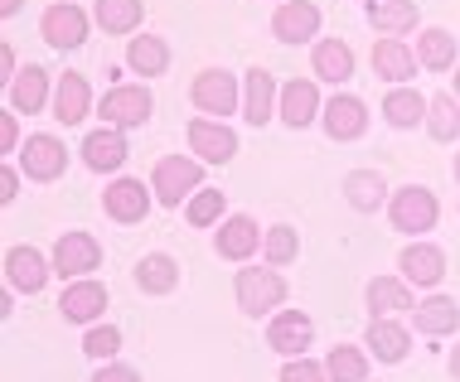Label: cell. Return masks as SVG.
Returning <instances> with one entry per match:
<instances>
[{
    "label": "cell",
    "instance_id": "9a60e30c",
    "mask_svg": "<svg viewBox=\"0 0 460 382\" xmlns=\"http://www.w3.org/2000/svg\"><path fill=\"white\" fill-rule=\"evenodd\" d=\"M397 266H402V276L412 281V286H437L446 276V252L431 247V242H412V247H402Z\"/></svg>",
    "mask_w": 460,
    "mask_h": 382
},
{
    "label": "cell",
    "instance_id": "603a6c76",
    "mask_svg": "<svg viewBox=\"0 0 460 382\" xmlns=\"http://www.w3.org/2000/svg\"><path fill=\"white\" fill-rule=\"evenodd\" d=\"M257 242H262L257 223L238 213V218H228V223L218 228V242H214V247H218V256H228V262H247V256L257 252Z\"/></svg>",
    "mask_w": 460,
    "mask_h": 382
},
{
    "label": "cell",
    "instance_id": "5bb4252c",
    "mask_svg": "<svg viewBox=\"0 0 460 382\" xmlns=\"http://www.w3.org/2000/svg\"><path fill=\"white\" fill-rule=\"evenodd\" d=\"M49 266L44 262V252H34V247H10L5 252V281L15 291H30V295H40L44 291V281H49Z\"/></svg>",
    "mask_w": 460,
    "mask_h": 382
},
{
    "label": "cell",
    "instance_id": "d4e9b609",
    "mask_svg": "<svg viewBox=\"0 0 460 382\" xmlns=\"http://www.w3.org/2000/svg\"><path fill=\"white\" fill-rule=\"evenodd\" d=\"M44 102H49V73L40 64H30L24 73H15V82H10V107L34 117Z\"/></svg>",
    "mask_w": 460,
    "mask_h": 382
},
{
    "label": "cell",
    "instance_id": "ee69618b",
    "mask_svg": "<svg viewBox=\"0 0 460 382\" xmlns=\"http://www.w3.org/2000/svg\"><path fill=\"white\" fill-rule=\"evenodd\" d=\"M0 73H5V78L15 73V54H10V44H0ZM10 82H15V78H10Z\"/></svg>",
    "mask_w": 460,
    "mask_h": 382
},
{
    "label": "cell",
    "instance_id": "7c38bea8",
    "mask_svg": "<svg viewBox=\"0 0 460 382\" xmlns=\"http://www.w3.org/2000/svg\"><path fill=\"white\" fill-rule=\"evenodd\" d=\"M44 39L54 48H78L83 39H88V15H83L73 0H64V5H49L44 10Z\"/></svg>",
    "mask_w": 460,
    "mask_h": 382
},
{
    "label": "cell",
    "instance_id": "f6af8a7d",
    "mask_svg": "<svg viewBox=\"0 0 460 382\" xmlns=\"http://www.w3.org/2000/svg\"><path fill=\"white\" fill-rule=\"evenodd\" d=\"M451 378L460 382V343H456V353H451Z\"/></svg>",
    "mask_w": 460,
    "mask_h": 382
},
{
    "label": "cell",
    "instance_id": "5b68a950",
    "mask_svg": "<svg viewBox=\"0 0 460 382\" xmlns=\"http://www.w3.org/2000/svg\"><path fill=\"white\" fill-rule=\"evenodd\" d=\"M281 300H286V281L277 271H262V266L238 271V305L247 315H267V310H277Z\"/></svg>",
    "mask_w": 460,
    "mask_h": 382
},
{
    "label": "cell",
    "instance_id": "c3c4849f",
    "mask_svg": "<svg viewBox=\"0 0 460 382\" xmlns=\"http://www.w3.org/2000/svg\"><path fill=\"white\" fill-rule=\"evenodd\" d=\"M456 179H460V155H456Z\"/></svg>",
    "mask_w": 460,
    "mask_h": 382
},
{
    "label": "cell",
    "instance_id": "8fae6325",
    "mask_svg": "<svg viewBox=\"0 0 460 382\" xmlns=\"http://www.w3.org/2000/svg\"><path fill=\"white\" fill-rule=\"evenodd\" d=\"M277 102H281V92H277V78H271L267 68H247V78H243V112L252 126H267L271 112H277Z\"/></svg>",
    "mask_w": 460,
    "mask_h": 382
},
{
    "label": "cell",
    "instance_id": "ba28073f",
    "mask_svg": "<svg viewBox=\"0 0 460 382\" xmlns=\"http://www.w3.org/2000/svg\"><path fill=\"white\" fill-rule=\"evenodd\" d=\"M20 165L30 179H58L68 169V151H64L58 135H30L24 151H20Z\"/></svg>",
    "mask_w": 460,
    "mask_h": 382
},
{
    "label": "cell",
    "instance_id": "9c48e42d",
    "mask_svg": "<svg viewBox=\"0 0 460 382\" xmlns=\"http://www.w3.org/2000/svg\"><path fill=\"white\" fill-rule=\"evenodd\" d=\"M310 339H315V325H310L305 310H281L267 329V343L277 353H286V359H301V353L310 349Z\"/></svg>",
    "mask_w": 460,
    "mask_h": 382
},
{
    "label": "cell",
    "instance_id": "60d3db41",
    "mask_svg": "<svg viewBox=\"0 0 460 382\" xmlns=\"http://www.w3.org/2000/svg\"><path fill=\"white\" fill-rule=\"evenodd\" d=\"M93 382H141V373H136V368H127V363H107Z\"/></svg>",
    "mask_w": 460,
    "mask_h": 382
},
{
    "label": "cell",
    "instance_id": "44dd1931",
    "mask_svg": "<svg viewBox=\"0 0 460 382\" xmlns=\"http://www.w3.org/2000/svg\"><path fill=\"white\" fill-rule=\"evenodd\" d=\"M373 73H378V78H388V82H407L417 73V54L402 39H393V34H388V39L373 44Z\"/></svg>",
    "mask_w": 460,
    "mask_h": 382
},
{
    "label": "cell",
    "instance_id": "277c9868",
    "mask_svg": "<svg viewBox=\"0 0 460 382\" xmlns=\"http://www.w3.org/2000/svg\"><path fill=\"white\" fill-rule=\"evenodd\" d=\"M155 112V102H151V92L146 88H111L102 102H97V117L107 121V126H117V131H127V126H146V117Z\"/></svg>",
    "mask_w": 460,
    "mask_h": 382
},
{
    "label": "cell",
    "instance_id": "4fadbf2b",
    "mask_svg": "<svg viewBox=\"0 0 460 382\" xmlns=\"http://www.w3.org/2000/svg\"><path fill=\"white\" fill-rule=\"evenodd\" d=\"M315 30H320V10L310 5V0H281L277 20H271V34H277L281 44L315 39Z\"/></svg>",
    "mask_w": 460,
    "mask_h": 382
},
{
    "label": "cell",
    "instance_id": "ac0fdd59",
    "mask_svg": "<svg viewBox=\"0 0 460 382\" xmlns=\"http://www.w3.org/2000/svg\"><path fill=\"white\" fill-rule=\"evenodd\" d=\"M83 160H88V169H97V175L121 169V165H127V135H121L117 126L93 131L88 141H83Z\"/></svg>",
    "mask_w": 460,
    "mask_h": 382
},
{
    "label": "cell",
    "instance_id": "e575fe53",
    "mask_svg": "<svg viewBox=\"0 0 460 382\" xmlns=\"http://www.w3.org/2000/svg\"><path fill=\"white\" fill-rule=\"evenodd\" d=\"M141 0H97V24H102L107 34H127L141 24Z\"/></svg>",
    "mask_w": 460,
    "mask_h": 382
},
{
    "label": "cell",
    "instance_id": "b9f144b4",
    "mask_svg": "<svg viewBox=\"0 0 460 382\" xmlns=\"http://www.w3.org/2000/svg\"><path fill=\"white\" fill-rule=\"evenodd\" d=\"M15 141H20L15 117H10V112H0V155H10V151H15Z\"/></svg>",
    "mask_w": 460,
    "mask_h": 382
},
{
    "label": "cell",
    "instance_id": "52a82bcc",
    "mask_svg": "<svg viewBox=\"0 0 460 382\" xmlns=\"http://www.w3.org/2000/svg\"><path fill=\"white\" fill-rule=\"evenodd\" d=\"M190 145L204 165H228V160L238 155V135L223 126V121H208V117L190 121Z\"/></svg>",
    "mask_w": 460,
    "mask_h": 382
},
{
    "label": "cell",
    "instance_id": "83f0119b",
    "mask_svg": "<svg viewBox=\"0 0 460 382\" xmlns=\"http://www.w3.org/2000/svg\"><path fill=\"white\" fill-rule=\"evenodd\" d=\"M368 310H373V319H388L397 310H412V291H407L402 281H393V276H373L368 281Z\"/></svg>",
    "mask_w": 460,
    "mask_h": 382
},
{
    "label": "cell",
    "instance_id": "bcb514c9",
    "mask_svg": "<svg viewBox=\"0 0 460 382\" xmlns=\"http://www.w3.org/2000/svg\"><path fill=\"white\" fill-rule=\"evenodd\" d=\"M20 10V0H0V15H15Z\"/></svg>",
    "mask_w": 460,
    "mask_h": 382
},
{
    "label": "cell",
    "instance_id": "2e32d148",
    "mask_svg": "<svg viewBox=\"0 0 460 382\" xmlns=\"http://www.w3.org/2000/svg\"><path fill=\"white\" fill-rule=\"evenodd\" d=\"M102 204H107V218H117V223H141L146 208H151V194H146L141 179H117L102 194Z\"/></svg>",
    "mask_w": 460,
    "mask_h": 382
},
{
    "label": "cell",
    "instance_id": "d6986e66",
    "mask_svg": "<svg viewBox=\"0 0 460 382\" xmlns=\"http://www.w3.org/2000/svg\"><path fill=\"white\" fill-rule=\"evenodd\" d=\"M58 310H64L68 325H93V319L107 310V291L97 286V281H73L64 291V300H58Z\"/></svg>",
    "mask_w": 460,
    "mask_h": 382
},
{
    "label": "cell",
    "instance_id": "f546056e",
    "mask_svg": "<svg viewBox=\"0 0 460 382\" xmlns=\"http://www.w3.org/2000/svg\"><path fill=\"white\" fill-rule=\"evenodd\" d=\"M127 64H131V73H141V78H160V73L170 68V48H165V39H155V34H141V39H131V48H127Z\"/></svg>",
    "mask_w": 460,
    "mask_h": 382
},
{
    "label": "cell",
    "instance_id": "7402d4cb",
    "mask_svg": "<svg viewBox=\"0 0 460 382\" xmlns=\"http://www.w3.org/2000/svg\"><path fill=\"white\" fill-rule=\"evenodd\" d=\"M136 286H141L146 295H170L180 286V262L165 256V252L141 256V262H136Z\"/></svg>",
    "mask_w": 460,
    "mask_h": 382
},
{
    "label": "cell",
    "instance_id": "1f68e13d",
    "mask_svg": "<svg viewBox=\"0 0 460 382\" xmlns=\"http://www.w3.org/2000/svg\"><path fill=\"white\" fill-rule=\"evenodd\" d=\"M383 117H388L393 126H417V121H427V97L412 92V88H393L383 97Z\"/></svg>",
    "mask_w": 460,
    "mask_h": 382
},
{
    "label": "cell",
    "instance_id": "e0dca14e",
    "mask_svg": "<svg viewBox=\"0 0 460 382\" xmlns=\"http://www.w3.org/2000/svg\"><path fill=\"white\" fill-rule=\"evenodd\" d=\"M315 112H320V88L310 78H296V82H286L281 88V121L291 131H301V126H310L315 121Z\"/></svg>",
    "mask_w": 460,
    "mask_h": 382
},
{
    "label": "cell",
    "instance_id": "cb8c5ba5",
    "mask_svg": "<svg viewBox=\"0 0 460 382\" xmlns=\"http://www.w3.org/2000/svg\"><path fill=\"white\" fill-rule=\"evenodd\" d=\"M412 315H417V329H421L427 339L456 334V325H460V305L451 300V295H431V300H421Z\"/></svg>",
    "mask_w": 460,
    "mask_h": 382
},
{
    "label": "cell",
    "instance_id": "74e56055",
    "mask_svg": "<svg viewBox=\"0 0 460 382\" xmlns=\"http://www.w3.org/2000/svg\"><path fill=\"white\" fill-rule=\"evenodd\" d=\"M184 218H190L194 228H208L223 218V189H194L190 194V208H184Z\"/></svg>",
    "mask_w": 460,
    "mask_h": 382
},
{
    "label": "cell",
    "instance_id": "8d00e7d4",
    "mask_svg": "<svg viewBox=\"0 0 460 382\" xmlns=\"http://www.w3.org/2000/svg\"><path fill=\"white\" fill-rule=\"evenodd\" d=\"M262 247H267V262H271V266H286V262H296V256H301V232L277 223V228L262 238Z\"/></svg>",
    "mask_w": 460,
    "mask_h": 382
},
{
    "label": "cell",
    "instance_id": "8992f818",
    "mask_svg": "<svg viewBox=\"0 0 460 382\" xmlns=\"http://www.w3.org/2000/svg\"><path fill=\"white\" fill-rule=\"evenodd\" d=\"M97 262H102V247H97L88 232H64L54 242V271L64 281H83L88 271H97Z\"/></svg>",
    "mask_w": 460,
    "mask_h": 382
},
{
    "label": "cell",
    "instance_id": "d6a6232c",
    "mask_svg": "<svg viewBox=\"0 0 460 382\" xmlns=\"http://www.w3.org/2000/svg\"><path fill=\"white\" fill-rule=\"evenodd\" d=\"M325 373H330V382H368L364 349H354V343H334L330 359H325Z\"/></svg>",
    "mask_w": 460,
    "mask_h": 382
},
{
    "label": "cell",
    "instance_id": "f35d334b",
    "mask_svg": "<svg viewBox=\"0 0 460 382\" xmlns=\"http://www.w3.org/2000/svg\"><path fill=\"white\" fill-rule=\"evenodd\" d=\"M117 349H121V329H111V325H97V329H88V339H83V353H88V359H117Z\"/></svg>",
    "mask_w": 460,
    "mask_h": 382
},
{
    "label": "cell",
    "instance_id": "7bdbcfd3",
    "mask_svg": "<svg viewBox=\"0 0 460 382\" xmlns=\"http://www.w3.org/2000/svg\"><path fill=\"white\" fill-rule=\"evenodd\" d=\"M15 194H20V175L5 165V169H0V204H10Z\"/></svg>",
    "mask_w": 460,
    "mask_h": 382
},
{
    "label": "cell",
    "instance_id": "3957f363",
    "mask_svg": "<svg viewBox=\"0 0 460 382\" xmlns=\"http://www.w3.org/2000/svg\"><path fill=\"white\" fill-rule=\"evenodd\" d=\"M190 97H194L199 112H208V117H228L233 107L243 102L238 78H233V73H223V68H204V73H199L194 88H190Z\"/></svg>",
    "mask_w": 460,
    "mask_h": 382
},
{
    "label": "cell",
    "instance_id": "4dcf8cb0",
    "mask_svg": "<svg viewBox=\"0 0 460 382\" xmlns=\"http://www.w3.org/2000/svg\"><path fill=\"white\" fill-rule=\"evenodd\" d=\"M383 194H388V184H383L378 169H354V175L344 179V199H349L358 213H373V208L383 204Z\"/></svg>",
    "mask_w": 460,
    "mask_h": 382
},
{
    "label": "cell",
    "instance_id": "30bf717a",
    "mask_svg": "<svg viewBox=\"0 0 460 382\" xmlns=\"http://www.w3.org/2000/svg\"><path fill=\"white\" fill-rule=\"evenodd\" d=\"M364 126H368V107L358 102V97L340 92V97H330V102H325V135H330V141H358Z\"/></svg>",
    "mask_w": 460,
    "mask_h": 382
},
{
    "label": "cell",
    "instance_id": "d590c367",
    "mask_svg": "<svg viewBox=\"0 0 460 382\" xmlns=\"http://www.w3.org/2000/svg\"><path fill=\"white\" fill-rule=\"evenodd\" d=\"M417 58H421V64H427V68H451L456 64V34L451 30H427V34H421V39H417Z\"/></svg>",
    "mask_w": 460,
    "mask_h": 382
},
{
    "label": "cell",
    "instance_id": "ffe728a7",
    "mask_svg": "<svg viewBox=\"0 0 460 382\" xmlns=\"http://www.w3.org/2000/svg\"><path fill=\"white\" fill-rule=\"evenodd\" d=\"M88 107H93L88 78H83V73H64V78H58V92H54V121L78 126V121L88 117Z\"/></svg>",
    "mask_w": 460,
    "mask_h": 382
},
{
    "label": "cell",
    "instance_id": "f1b7e54d",
    "mask_svg": "<svg viewBox=\"0 0 460 382\" xmlns=\"http://www.w3.org/2000/svg\"><path fill=\"white\" fill-rule=\"evenodd\" d=\"M315 78H325V82L354 78V48L344 39H320L315 44Z\"/></svg>",
    "mask_w": 460,
    "mask_h": 382
},
{
    "label": "cell",
    "instance_id": "7a4b0ae2",
    "mask_svg": "<svg viewBox=\"0 0 460 382\" xmlns=\"http://www.w3.org/2000/svg\"><path fill=\"white\" fill-rule=\"evenodd\" d=\"M199 179H204V169H199V160H184V155H165L155 165V179H151V189H155V199L165 204V208H175L184 204L190 194L199 189Z\"/></svg>",
    "mask_w": 460,
    "mask_h": 382
},
{
    "label": "cell",
    "instance_id": "6da1fadb",
    "mask_svg": "<svg viewBox=\"0 0 460 382\" xmlns=\"http://www.w3.org/2000/svg\"><path fill=\"white\" fill-rule=\"evenodd\" d=\"M437 213H441V208H437V194L421 189V184L397 189L393 204H388V218H393L397 232H431V228H437Z\"/></svg>",
    "mask_w": 460,
    "mask_h": 382
},
{
    "label": "cell",
    "instance_id": "836d02e7",
    "mask_svg": "<svg viewBox=\"0 0 460 382\" xmlns=\"http://www.w3.org/2000/svg\"><path fill=\"white\" fill-rule=\"evenodd\" d=\"M427 131H431V141H456L460 135V107H456L451 92H441L427 102Z\"/></svg>",
    "mask_w": 460,
    "mask_h": 382
},
{
    "label": "cell",
    "instance_id": "ab89813d",
    "mask_svg": "<svg viewBox=\"0 0 460 382\" xmlns=\"http://www.w3.org/2000/svg\"><path fill=\"white\" fill-rule=\"evenodd\" d=\"M281 382H330V373H325L320 363H310L305 353H301V359H291V363L281 368Z\"/></svg>",
    "mask_w": 460,
    "mask_h": 382
},
{
    "label": "cell",
    "instance_id": "7dc6e473",
    "mask_svg": "<svg viewBox=\"0 0 460 382\" xmlns=\"http://www.w3.org/2000/svg\"><path fill=\"white\" fill-rule=\"evenodd\" d=\"M456 92H460V68H456Z\"/></svg>",
    "mask_w": 460,
    "mask_h": 382
},
{
    "label": "cell",
    "instance_id": "4316f807",
    "mask_svg": "<svg viewBox=\"0 0 460 382\" xmlns=\"http://www.w3.org/2000/svg\"><path fill=\"white\" fill-rule=\"evenodd\" d=\"M368 349L378 353L383 363H402L407 349H412V334H407L402 325H393V319H373L368 325Z\"/></svg>",
    "mask_w": 460,
    "mask_h": 382
},
{
    "label": "cell",
    "instance_id": "484cf974",
    "mask_svg": "<svg viewBox=\"0 0 460 382\" xmlns=\"http://www.w3.org/2000/svg\"><path fill=\"white\" fill-rule=\"evenodd\" d=\"M368 24L378 34H407V30H417V0H373V5H368Z\"/></svg>",
    "mask_w": 460,
    "mask_h": 382
}]
</instances>
